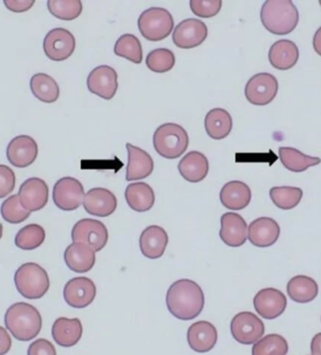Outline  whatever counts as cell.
Here are the masks:
<instances>
[{
  "label": "cell",
  "instance_id": "6da1fadb",
  "mask_svg": "<svg viewBox=\"0 0 321 355\" xmlns=\"http://www.w3.org/2000/svg\"><path fill=\"white\" fill-rule=\"evenodd\" d=\"M205 306L202 288L195 281L180 279L169 287L166 306L177 319L191 320L198 317Z\"/></svg>",
  "mask_w": 321,
  "mask_h": 355
},
{
  "label": "cell",
  "instance_id": "7a4b0ae2",
  "mask_svg": "<svg viewBox=\"0 0 321 355\" xmlns=\"http://www.w3.org/2000/svg\"><path fill=\"white\" fill-rule=\"evenodd\" d=\"M4 322L13 338L25 343L35 338L42 327L39 310L33 304L24 302L13 304L8 309Z\"/></svg>",
  "mask_w": 321,
  "mask_h": 355
},
{
  "label": "cell",
  "instance_id": "3957f363",
  "mask_svg": "<svg viewBox=\"0 0 321 355\" xmlns=\"http://www.w3.org/2000/svg\"><path fill=\"white\" fill-rule=\"evenodd\" d=\"M262 25L275 35L293 33L299 23V12L291 0H267L261 8Z\"/></svg>",
  "mask_w": 321,
  "mask_h": 355
},
{
  "label": "cell",
  "instance_id": "277c9868",
  "mask_svg": "<svg viewBox=\"0 0 321 355\" xmlns=\"http://www.w3.org/2000/svg\"><path fill=\"white\" fill-rule=\"evenodd\" d=\"M153 146L162 157L173 160L186 152L189 136L186 130L176 123H164L153 135Z\"/></svg>",
  "mask_w": 321,
  "mask_h": 355
},
{
  "label": "cell",
  "instance_id": "5b68a950",
  "mask_svg": "<svg viewBox=\"0 0 321 355\" xmlns=\"http://www.w3.org/2000/svg\"><path fill=\"white\" fill-rule=\"evenodd\" d=\"M18 293L26 299L36 300L44 297L50 288L49 274L41 265L26 262L15 274Z\"/></svg>",
  "mask_w": 321,
  "mask_h": 355
},
{
  "label": "cell",
  "instance_id": "8992f818",
  "mask_svg": "<svg viewBox=\"0 0 321 355\" xmlns=\"http://www.w3.org/2000/svg\"><path fill=\"white\" fill-rule=\"evenodd\" d=\"M141 35L150 42L163 41L174 28L171 13L163 8L153 7L144 10L139 18Z\"/></svg>",
  "mask_w": 321,
  "mask_h": 355
},
{
  "label": "cell",
  "instance_id": "52a82bcc",
  "mask_svg": "<svg viewBox=\"0 0 321 355\" xmlns=\"http://www.w3.org/2000/svg\"><path fill=\"white\" fill-rule=\"evenodd\" d=\"M71 240L73 243H85L94 249L95 252H99L108 242V230L98 220L81 219L71 230Z\"/></svg>",
  "mask_w": 321,
  "mask_h": 355
},
{
  "label": "cell",
  "instance_id": "ba28073f",
  "mask_svg": "<svg viewBox=\"0 0 321 355\" xmlns=\"http://www.w3.org/2000/svg\"><path fill=\"white\" fill-rule=\"evenodd\" d=\"M277 79L269 73H261L252 76L244 89L248 102L257 107L269 105L277 97Z\"/></svg>",
  "mask_w": 321,
  "mask_h": 355
},
{
  "label": "cell",
  "instance_id": "9c48e42d",
  "mask_svg": "<svg viewBox=\"0 0 321 355\" xmlns=\"http://www.w3.org/2000/svg\"><path fill=\"white\" fill-rule=\"evenodd\" d=\"M230 331L237 343L251 345L263 336L264 323L257 315L244 311L236 315L230 323Z\"/></svg>",
  "mask_w": 321,
  "mask_h": 355
},
{
  "label": "cell",
  "instance_id": "30bf717a",
  "mask_svg": "<svg viewBox=\"0 0 321 355\" xmlns=\"http://www.w3.org/2000/svg\"><path fill=\"white\" fill-rule=\"evenodd\" d=\"M84 198L83 184L74 178L64 177L58 180L53 189L55 205L62 211L76 210L83 203Z\"/></svg>",
  "mask_w": 321,
  "mask_h": 355
},
{
  "label": "cell",
  "instance_id": "8fae6325",
  "mask_svg": "<svg viewBox=\"0 0 321 355\" xmlns=\"http://www.w3.org/2000/svg\"><path fill=\"white\" fill-rule=\"evenodd\" d=\"M76 38L70 31L62 28L50 31L44 40V51L53 62L68 60L76 50Z\"/></svg>",
  "mask_w": 321,
  "mask_h": 355
},
{
  "label": "cell",
  "instance_id": "7c38bea8",
  "mask_svg": "<svg viewBox=\"0 0 321 355\" xmlns=\"http://www.w3.org/2000/svg\"><path fill=\"white\" fill-rule=\"evenodd\" d=\"M207 37L208 28L206 24L195 18H189L176 26L172 40L179 49H191L202 44Z\"/></svg>",
  "mask_w": 321,
  "mask_h": 355
},
{
  "label": "cell",
  "instance_id": "4fadbf2b",
  "mask_svg": "<svg viewBox=\"0 0 321 355\" xmlns=\"http://www.w3.org/2000/svg\"><path fill=\"white\" fill-rule=\"evenodd\" d=\"M18 198L25 210L38 211L49 202V189L46 182L40 178H29L21 184Z\"/></svg>",
  "mask_w": 321,
  "mask_h": 355
},
{
  "label": "cell",
  "instance_id": "5bb4252c",
  "mask_svg": "<svg viewBox=\"0 0 321 355\" xmlns=\"http://www.w3.org/2000/svg\"><path fill=\"white\" fill-rule=\"evenodd\" d=\"M96 286L89 278L74 277L66 283L63 296L69 306L73 309H85L96 297Z\"/></svg>",
  "mask_w": 321,
  "mask_h": 355
},
{
  "label": "cell",
  "instance_id": "9a60e30c",
  "mask_svg": "<svg viewBox=\"0 0 321 355\" xmlns=\"http://www.w3.org/2000/svg\"><path fill=\"white\" fill-rule=\"evenodd\" d=\"M87 85L92 94L105 100H111L118 91V73L110 66H98L90 71Z\"/></svg>",
  "mask_w": 321,
  "mask_h": 355
},
{
  "label": "cell",
  "instance_id": "2e32d148",
  "mask_svg": "<svg viewBox=\"0 0 321 355\" xmlns=\"http://www.w3.org/2000/svg\"><path fill=\"white\" fill-rule=\"evenodd\" d=\"M286 297L282 291L275 288L259 291L254 298V309L259 316L266 320L280 317L286 309Z\"/></svg>",
  "mask_w": 321,
  "mask_h": 355
},
{
  "label": "cell",
  "instance_id": "e0dca14e",
  "mask_svg": "<svg viewBox=\"0 0 321 355\" xmlns=\"http://www.w3.org/2000/svg\"><path fill=\"white\" fill-rule=\"evenodd\" d=\"M38 145L33 137L18 136L8 145L6 155L10 165L25 168L33 165L38 157Z\"/></svg>",
  "mask_w": 321,
  "mask_h": 355
},
{
  "label": "cell",
  "instance_id": "ac0fdd59",
  "mask_svg": "<svg viewBox=\"0 0 321 355\" xmlns=\"http://www.w3.org/2000/svg\"><path fill=\"white\" fill-rule=\"evenodd\" d=\"M83 206L92 216L106 217L115 213L118 207L116 196L105 188H92L85 195Z\"/></svg>",
  "mask_w": 321,
  "mask_h": 355
},
{
  "label": "cell",
  "instance_id": "d6986e66",
  "mask_svg": "<svg viewBox=\"0 0 321 355\" xmlns=\"http://www.w3.org/2000/svg\"><path fill=\"white\" fill-rule=\"evenodd\" d=\"M220 238L228 246L240 248L248 238V227L243 217L236 213H227L221 217Z\"/></svg>",
  "mask_w": 321,
  "mask_h": 355
},
{
  "label": "cell",
  "instance_id": "ffe728a7",
  "mask_svg": "<svg viewBox=\"0 0 321 355\" xmlns=\"http://www.w3.org/2000/svg\"><path fill=\"white\" fill-rule=\"evenodd\" d=\"M248 240L257 248H269L279 239L280 227L275 219L261 217L248 227Z\"/></svg>",
  "mask_w": 321,
  "mask_h": 355
},
{
  "label": "cell",
  "instance_id": "44dd1931",
  "mask_svg": "<svg viewBox=\"0 0 321 355\" xmlns=\"http://www.w3.org/2000/svg\"><path fill=\"white\" fill-rule=\"evenodd\" d=\"M218 333L211 322L200 320L193 323L188 329L187 340L190 348L200 354H205L216 347Z\"/></svg>",
  "mask_w": 321,
  "mask_h": 355
},
{
  "label": "cell",
  "instance_id": "7402d4cb",
  "mask_svg": "<svg viewBox=\"0 0 321 355\" xmlns=\"http://www.w3.org/2000/svg\"><path fill=\"white\" fill-rule=\"evenodd\" d=\"M126 149L128 152L126 181H139L150 176L155 169V163L151 156L146 150L130 143H127Z\"/></svg>",
  "mask_w": 321,
  "mask_h": 355
},
{
  "label": "cell",
  "instance_id": "603a6c76",
  "mask_svg": "<svg viewBox=\"0 0 321 355\" xmlns=\"http://www.w3.org/2000/svg\"><path fill=\"white\" fill-rule=\"evenodd\" d=\"M167 245L168 235L166 230L159 226L146 227L140 235V250L146 258L156 259L164 255Z\"/></svg>",
  "mask_w": 321,
  "mask_h": 355
},
{
  "label": "cell",
  "instance_id": "cb8c5ba5",
  "mask_svg": "<svg viewBox=\"0 0 321 355\" xmlns=\"http://www.w3.org/2000/svg\"><path fill=\"white\" fill-rule=\"evenodd\" d=\"M83 335V327L79 319L61 317L55 320L52 336L55 343L63 348H71L79 343Z\"/></svg>",
  "mask_w": 321,
  "mask_h": 355
},
{
  "label": "cell",
  "instance_id": "d4e9b609",
  "mask_svg": "<svg viewBox=\"0 0 321 355\" xmlns=\"http://www.w3.org/2000/svg\"><path fill=\"white\" fill-rule=\"evenodd\" d=\"M95 251L82 243H73L66 248L64 261L69 269L84 274L94 268L96 256Z\"/></svg>",
  "mask_w": 321,
  "mask_h": 355
},
{
  "label": "cell",
  "instance_id": "484cf974",
  "mask_svg": "<svg viewBox=\"0 0 321 355\" xmlns=\"http://www.w3.org/2000/svg\"><path fill=\"white\" fill-rule=\"evenodd\" d=\"M299 58L298 46L290 40H279L270 49V65L277 70L286 71L294 67L298 62Z\"/></svg>",
  "mask_w": 321,
  "mask_h": 355
},
{
  "label": "cell",
  "instance_id": "4316f807",
  "mask_svg": "<svg viewBox=\"0 0 321 355\" xmlns=\"http://www.w3.org/2000/svg\"><path fill=\"white\" fill-rule=\"evenodd\" d=\"M251 198L250 187L240 181L227 182L220 192V200L228 210H243L251 202Z\"/></svg>",
  "mask_w": 321,
  "mask_h": 355
},
{
  "label": "cell",
  "instance_id": "83f0119b",
  "mask_svg": "<svg viewBox=\"0 0 321 355\" xmlns=\"http://www.w3.org/2000/svg\"><path fill=\"white\" fill-rule=\"evenodd\" d=\"M180 175L187 182H202L209 173V161L202 153H188L177 166Z\"/></svg>",
  "mask_w": 321,
  "mask_h": 355
},
{
  "label": "cell",
  "instance_id": "f1b7e54d",
  "mask_svg": "<svg viewBox=\"0 0 321 355\" xmlns=\"http://www.w3.org/2000/svg\"><path fill=\"white\" fill-rule=\"evenodd\" d=\"M125 198L130 208L137 213L150 211L155 205V191L146 182L130 184L125 190Z\"/></svg>",
  "mask_w": 321,
  "mask_h": 355
},
{
  "label": "cell",
  "instance_id": "f546056e",
  "mask_svg": "<svg viewBox=\"0 0 321 355\" xmlns=\"http://www.w3.org/2000/svg\"><path fill=\"white\" fill-rule=\"evenodd\" d=\"M289 298L299 304L310 303L318 294V286L313 278L297 275L289 280L286 287Z\"/></svg>",
  "mask_w": 321,
  "mask_h": 355
},
{
  "label": "cell",
  "instance_id": "4dcf8cb0",
  "mask_svg": "<svg viewBox=\"0 0 321 355\" xmlns=\"http://www.w3.org/2000/svg\"><path fill=\"white\" fill-rule=\"evenodd\" d=\"M232 115L223 108H214L206 115V132L212 139H225L232 132Z\"/></svg>",
  "mask_w": 321,
  "mask_h": 355
},
{
  "label": "cell",
  "instance_id": "1f68e13d",
  "mask_svg": "<svg viewBox=\"0 0 321 355\" xmlns=\"http://www.w3.org/2000/svg\"><path fill=\"white\" fill-rule=\"evenodd\" d=\"M279 158L286 169L296 173L307 171L311 166L320 165L321 163L320 157L304 155L299 150L290 147L279 148Z\"/></svg>",
  "mask_w": 321,
  "mask_h": 355
},
{
  "label": "cell",
  "instance_id": "d6a6232c",
  "mask_svg": "<svg viewBox=\"0 0 321 355\" xmlns=\"http://www.w3.org/2000/svg\"><path fill=\"white\" fill-rule=\"evenodd\" d=\"M31 89L41 102L55 103L60 97V87L55 79L46 73H36L31 79Z\"/></svg>",
  "mask_w": 321,
  "mask_h": 355
},
{
  "label": "cell",
  "instance_id": "836d02e7",
  "mask_svg": "<svg viewBox=\"0 0 321 355\" xmlns=\"http://www.w3.org/2000/svg\"><path fill=\"white\" fill-rule=\"evenodd\" d=\"M114 52L118 57L126 58L135 64H140L143 60L141 42L132 34H124L116 42Z\"/></svg>",
  "mask_w": 321,
  "mask_h": 355
},
{
  "label": "cell",
  "instance_id": "e575fe53",
  "mask_svg": "<svg viewBox=\"0 0 321 355\" xmlns=\"http://www.w3.org/2000/svg\"><path fill=\"white\" fill-rule=\"evenodd\" d=\"M304 192L301 188L293 187H272L270 198L281 210H291L301 202Z\"/></svg>",
  "mask_w": 321,
  "mask_h": 355
},
{
  "label": "cell",
  "instance_id": "d590c367",
  "mask_svg": "<svg viewBox=\"0 0 321 355\" xmlns=\"http://www.w3.org/2000/svg\"><path fill=\"white\" fill-rule=\"evenodd\" d=\"M45 230L37 224H29L22 227L15 236V243L22 250H34L44 243Z\"/></svg>",
  "mask_w": 321,
  "mask_h": 355
},
{
  "label": "cell",
  "instance_id": "8d00e7d4",
  "mask_svg": "<svg viewBox=\"0 0 321 355\" xmlns=\"http://www.w3.org/2000/svg\"><path fill=\"white\" fill-rule=\"evenodd\" d=\"M288 344L286 338L277 334L268 335L254 344L252 355H286Z\"/></svg>",
  "mask_w": 321,
  "mask_h": 355
},
{
  "label": "cell",
  "instance_id": "74e56055",
  "mask_svg": "<svg viewBox=\"0 0 321 355\" xmlns=\"http://www.w3.org/2000/svg\"><path fill=\"white\" fill-rule=\"evenodd\" d=\"M47 8L53 17L64 21L76 19L83 10L80 0H49Z\"/></svg>",
  "mask_w": 321,
  "mask_h": 355
},
{
  "label": "cell",
  "instance_id": "f35d334b",
  "mask_svg": "<svg viewBox=\"0 0 321 355\" xmlns=\"http://www.w3.org/2000/svg\"><path fill=\"white\" fill-rule=\"evenodd\" d=\"M176 62L174 53L166 49H158L148 53L146 65L148 70L155 73H164L172 70Z\"/></svg>",
  "mask_w": 321,
  "mask_h": 355
},
{
  "label": "cell",
  "instance_id": "ab89813d",
  "mask_svg": "<svg viewBox=\"0 0 321 355\" xmlns=\"http://www.w3.org/2000/svg\"><path fill=\"white\" fill-rule=\"evenodd\" d=\"M0 213L5 221L10 224H20L31 216V211L25 210L21 205L18 195L10 196L0 208Z\"/></svg>",
  "mask_w": 321,
  "mask_h": 355
},
{
  "label": "cell",
  "instance_id": "60d3db41",
  "mask_svg": "<svg viewBox=\"0 0 321 355\" xmlns=\"http://www.w3.org/2000/svg\"><path fill=\"white\" fill-rule=\"evenodd\" d=\"M222 4L221 0H191L190 8L196 17L211 18L218 15Z\"/></svg>",
  "mask_w": 321,
  "mask_h": 355
},
{
  "label": "cell",
  "instance_id": "b9f144b4",
  "mask_svg": "<svg viewBox=\"0 0 321 355\" xmlns=\"http://www.w3.org/2000/svg\"><path fill=\"white\" fill-rule=\"evenodd\" d=\"M17 178L12 169L0 165V198H7L15 190Z\"/></svg>",
  "mask_w": 321,
  "mask_h": 355
},
{
  "label": "cell",
  "instance_id": "7bdbcfd3",
  "mask_svg": "<svg viewBox=\"0 0 321 355\" xmlns=\"http://www.w3.org/2000/svg\"><path fill=\"white\" fill-rule=\"evenodd\" d=\"M28 355H57V351L49 340L39 338L29 345Z\"/></svg>",
  "mask_w": 321,
  "mask_h": 355
},
{
  "label": "cell",
  "instance_id": "ee69618b",
  "mask_svg": "<svg viewBox=\"0 0 321 355\" xmlns=\"http://www.w3.org/2000/svg\"><path fill=\"white\" fill-rule=\"evenodd\" d=\"M35 0H5L4 4L7 9L13 12H28L35 4Z\"/></svg>",
  "mask_w": 321,
  "mask_h": 355
},
{
  "label": "cell",
  "instance_id": "f6af8a7d",
  "mask_svg": "<svg viewBox=\"0 0 321 355\" xmlns=\"http://www.w3.org/2000/svg\"><path fill=\"white\" fill-rule=\"evenodd\" d=\"M12 338L4 327H0V355L7 354L12 348Z\"/></svg>",
  "mask_w": 321,
  "mask_h": 355
},
{
  "label": "cell",
  "instance_id": "bcb514c9",
  "mask_svg": "<svg viewBox=\"0 0 321 355\" xmlns=\"http://www.w3.org/2000/svg\"><path fill=\"white\" fill-rule=\"evenodd\" d=\"M312 355H321V333L317 334L313 338L311 343Z\"/></svg>",
  "mask_w": 321,
  "mask_h": 355
},
{
  "label": "cell",
  "instance_id": "7dc6e473",
  "mask_svg": "<svg viewBox=\"0 0 321 355\" xmlns=\"http://www.w3.org/2000/svg\"><path fill=\"white\" fill-rule=\"evenodd\" d=\"M313 47L315 53L321 57V26L315 31L314 38H313Z\"/></svg>",
  "mask_w": 321,
  "mask_h": 355
},
{
  "label": "cell",
  "instance_id": "c3c4849f",
  "mask_svg": "<svg viewBox=\"0 0 321 355\" xmlns=\"http://www.w3.org/2000/svg\"><path fill=\"white\" fill-rule=\"evenodd\" d=\"M2 235H3V225L0 223V240H1Z\"/></svg>",
  "mask_w": 321,
  "mask_h": 355
},
{
  "label": "cell",
  "instance_id": "681fc988",
  "mask_svg": "<svg viewBox=\"0 0 321 355\" xmlns=\"http://www.w3.org/2000/svg\"><path fill=\"white\" fill-rule=\"evenodd\" d=\"M320 6H321V0H320Z\"/></svg>",
  "mask_w": 321,
  "mask_h": 355
}]
</instances>
